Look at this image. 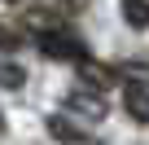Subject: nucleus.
Masks as SVG:
<instances>
[{
  "label": "nucleus",
  "mask_w": 149,
  "mask_h": 145,
  "mask_svg": "<svg viewBox=\"0 0 149 145\" xmlns=\"http://www.w3.org/2000/svg\"><path fill=\"white\" fill-rule=\"evenodd\" d=\"M40 48H44V57H57V62H79V57H88L84 44L74 40V35H66V31H40Z\"/></svg>",
  "instance_id": "nucleus-1"
},
{
  "label": "nucleus",
  "mask_w": 149,
  "mask_h": 145,
  "mask_svg": "<svg viewBox=\"0 0 149 145\" xmlns=\"http://www.w3.org/2000/svg\"><path fill=\"white\" fill-rule=\"evenodd\" d=\"M13 44H18V35H13L9 27H0V48H13Z\"/></svg>",
  "instance_id": "nucleus-7"
},
{
  "label": "nucleus",
  "mask_w": 149,
  "mask_h": 145,
  "mask_svg": "<svg viewBox=\"0 0 149 145\" xmlns=\"http://www.w3.org/2000/svg\"><path fill=\"white\" fill-rule=\"evenodd\" d=\"M66 110L88 119V123H97V119H105V97H101V88H74L66 97Z\"/></svg>",
  "instance_id": "nucleus-2"
},
{
  "label": "nucleus",
  "mask_w": 149,
  "mask_h": 145,
  "mask_svg": "<svg viewBox=\"0 0 149 145\" xmlns=\"http://www.w3.org/2000/svg\"><path fill=\"white\" fill-rule=\"evenodd\" d=\"M123 106H127V114L132 119H140V123H149V84H127V92H123Z\"/></svg>",
  "instance_id": "nucleus-3"
},
{
  "label": "nucleus",
  "mask_w": 149,
  "mask_h": 145,
  "mask_svg": "<svg viewBox=\"0 0 149 145\" xmlns=\"http://www.w3.org/2000/svg\"><path fill=\"white\" fill-rule=\"evenodd\" d=\"M123 13H127V22H132V27H145V22H149V5H145V0H127Z\"/></svg>",
  "instance_id": "nucleus-6"
},
{
  "label": "nucleus",
  "mask_w": 149,
  "mask_h": 145,
  "mask_svg": "<svg viewBox=\"0 0 149 145\" xmlns=\"http://www.w3.org/2000/svg\"><path fill=\"white\" fill-rule=\"evenodd\" d=\"M79 75H84L88 88H105V84L114 79V70H110V66H97V62H88V57H79Z\"/></svg>",
  "instance_id": "nucleus-4"
},
{
  "label": "nucleus",
  "mask_w": 149,
  "mask_h": 145,
  "mask_svg": "<svg viewBox=\"0 0 149 145\" xmlns=\"http://www.w3.org/2000/svg\"><path fill=\"white\" fill-rule=\"evenodd\" d=\"M0 127H5V119H0Z\"/></svg>",
  "instance_id": "nucleus-8"
},
{
  "label": "nucleus",
  "mask_w": 149,
  "mask_h": 145,
  "mask_svg": "<svg viewBox=\"0 0 149 145\" xmlns=\"http://www.w3.org/2000/svg\"><path fill=\"white\" fill-rule=\"evenodd\" d=\"M48 132H53L57 141H84V132H79V127H70L61 114H57V119H48Z\"/></svg>",
  "instance_id": "nucleus-5"
}]
</instances>
